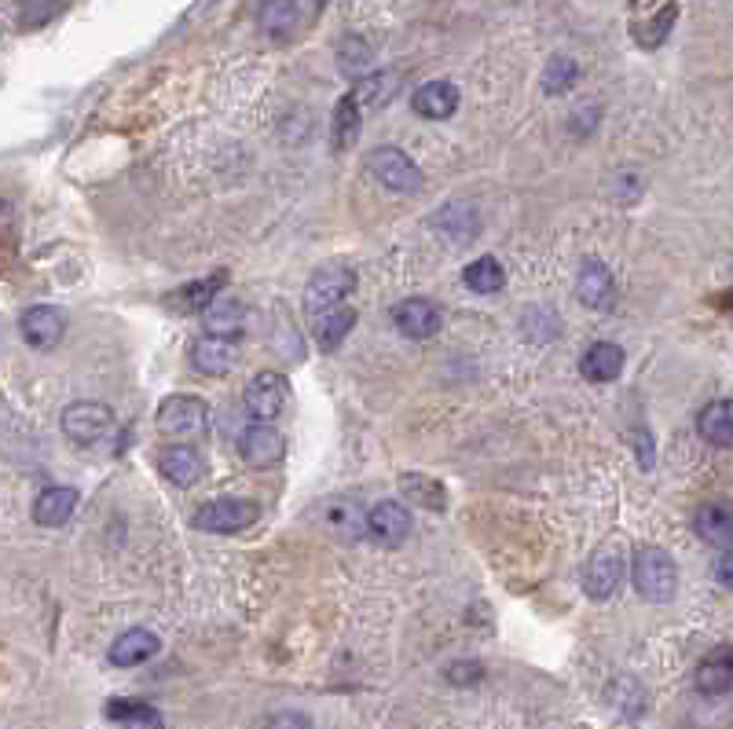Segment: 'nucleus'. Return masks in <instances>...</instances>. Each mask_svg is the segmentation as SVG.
I'll list each match as a JSON object with an SVG mask.
<instances>
[{
    "label": "nucleus",
    "instance_id": "1",
    "mask_svg": "<svg viewBox=\"0 0 733 729\" xmlns=\"http://www.w3.org/2000/svg\"><path fill=\"white\" fill-rule=\"evenodd\" d=\"M631 579H635V591L652 605H668L679 591V568L671 561V554L660 551V546H646V551L635 554Z\"/></svg>",
    "mask_w": 733,
    "mask_h": 729
},
{
    "label": "nucleus",
    "instance_id": "2",
    "mask_svg": "<svg viewBox=\"0 0 733 729\" xmlns=\"http://www.w3.org/2000/svg\"><path fill=\"white\" fill-rule=\"evenodd\" d=\"M356 289V268L345 261H330L323 268H316L313 279L305 286V312L308 316H323L330 308L345 305V297Z\"/></svg>",
    "mask_w": 733,
    "mask_h": 729
},
{
    "label": "nucleus",
    "instance_id": "3",
    "mask_svg": "<svg viewBox=\"0 0 733 729\" xmlns=\"http://www.w3.org/2000/svg\"><path fill=\"white\" fill-rule=\"evenodd\" d=\"M367 169L381 187H389V191H396V195H411L422 187L418 165L411 162L400 147H375V151L367 155Z\"/></svg>",
    "mask_w": 733,
    "mask_h": 729
},
{
    "label": "nucleus",
    "instance_id": "4",
    "mask_svg": "<svg viewBox=\"0 0 733 729\" xmlns=\"http://www.w3.org/2000/svg\"><path fill=\"white\" fill-rule=\"evenodd\" d=\"M209 425V407L198 396H169L162 407H158V429L166 436H180V441H191V436H203Z\"/></svg>",
    "mask_w": 733,
    "mask_h": 729
},
{
    "label": "nucleus",
    "instance_id": "5",
    "mask_svg": "<svg viewBox=\"0 0 733 729\" xmlns=\"http://www.w3.org/2000/svg\"><path fill=\"white\" fill-rule=\"evenodd\" d=\"M260 506L249 503V498H213L195 514V524L203 532H217V535H235L257 521Z\"/></svg>",
    "mask_w": 733,
    "mask_h": 729
},
{
    "label": "nucleus",
    "instance_id": "6",
    "mask_svg": "<svg viewBox=\"0 0 733 729\" xmlns=\"http://www.w3.org/2000/svg\"><path fill=\"white\" fill-rule=\"evenodd\" d=\"M63 433L82 447L99 444L110 433V411L103 404H88V399L70 404L63 411Z\"/></svg>",
    "mask_w": 733,
    "mask_h": 729
},
{
    "label": "nucleus",
    "instance_id": "7",
    "mask_svg": "<svg viewBox=\"0 0 733 729\" xmlns=\"http://www.w3.org/2000/svg\"><path fill=\"white\" fill-rule=\"evenodd\" d=\"M624 554L616 546H601V551L590 557L587 576H584V591L595 597V602H606V597L616 594V586L624 583Z\"/></svg>",
    "mask_w": 733,
    "mask_h": 729
},
{
    "label": "nucleus",
    "instance_id": "8",
    "mask_svg": "<svg viewBox=\"0 0 733 729\" xmlns=\"http://www.w3.org/2000/svg\"><path fill=\"white\" fill-rule=\"evenodd\" d=\"M286 399H290L286 378L276 374V371H265V374H257L246 388V411L254 415L257 422H272V418L286 407Z\"/></svg>",
    "mask_w": 733,
    "mask_h": 729
},
{
    "label": "nucleus",
    "instance_id": "9",
    "mask_svg": "<svg viewBox=\"0 0 733 729\" xmlns=\"http://www.w3.org/2000/svg\"><path fill=\"white\" fill-rule=\"evenodd\" d=\"M19 331H23L26 345L56 348L59 337H63V331H66V319L52 305H34V308H26L23 319H19Z\"/></svg>",
    "mask_w": 733,
    "mask_h": 729
},
{
    "label": "nucleus",
    "instance_id": "10",
    "mask_svg": "<svg viewBox=\"0 0 733 729\" xmlns=\"http://www.w3.org/2000/svg\"><path fill=\"white\" fill-rule=\"evenodd\" d=\"M323 524L341 543H359L367 535V509L356 498H330L323 509Z\"/></svg>",
    "mask_w": 733,
    "mask_h": 729
},
{
    "label": "nucleus",
    "instance_id": "11",
    "mask_svg": "<svg viewBox=\"0 0 733 729\" xmlns=\"http://www.w3.org/2000/svg\"><path fill=\"white\" fill-rule=\"evenodd\" d=\"M393 323L404 337L422 342V337H433L440 331V312L433 301H426V297H407V301H400L393 308Z\"/></svg>",
    "mask_w": 733,
    "mask_h": 729
},
{
    "label": "nucleus",
    "instance_id": "12",
    "mask_svg": "<svg viewBox=\"0 0 733 729\" xmlns=\"http://www.w3.org/2000/svg\"><path fill=\"white\" fill-rule=\"evenodd\" d=\"M158 469H162V477H166L169 484L187 487V484L203 481L206 462H203V455H198L195 447L169 444V447H162V452H158Z\"/></svg>",
    "mask_w": 733,
    "mask_h": 729
},
{
    "label": "nucleus",
    "instance_id": "13",
    "mask_svg": "<svg viewBox=\"0 0 733 729\" xmlns=\"http://www.w3.org/2000/svg\"><path fill=\"white\" fill-rule=\"evenodd\" d=\"M239 359V342H228V337L206 334L191 345V367L198 374H228Z\"/></svg>",
    "mask_w": 733,
    "mask_h": 729
},
{
    "label": "nucleus",
    "instance_id": "14",
    "mask_svg": "<svg viewBox=\"0 0 733 729\" xmlns=\"http://www.w3.org/2000/svg\"><path fill=\"white\" fill-rule=\"evenodd\" d=\"M239 447H243V458L249 466H276L279 458L286 455V441L279 429H272L268 422H254L243 433V441H239Z\"/></svg>",
    "mask_w": 733,
    "mask_h": 729
},
{
    "label": "nucleus",
    "instance_id": "15",
    "mask_svg": "<svg viewBox=\"0 0 733 729\" xmlns=\"http://www.w3.org/2000/svg\"><path fill=\"white\" fill-rule=\"evenodd\" d=\"M367 535H375L378 543L400 546L411 535V514L407 506L400 503H378L375 509H367Z\"/></svg>",
    "mask_w": 733,
    "mask_h": 729
},
{
    "label": "nucleus",
    "instance_id": "16",
    "mask_svg": "<svg viewBox=\"0 0 733 729\" xmlns=\"http://www.w3.org/2000/svg\"><path fill=\"white\" fill-rule=\"evenodd\" d=\"M576 297L587 308H598V312H609L612 301H616V283H612L609 268L601 261H587L579 268V283H576Z\"/></svg>",
    "mask_w": 733,
    "mask_h": 729
},
{
    "label": "nucleus",
    "instance_id": "17",
    "mask_svg": "<svg viewBox=\"0 0 733 729\" xmlns=\"http://www.w3.org/2000/svg\"><path fill=\"white\" fill-rule=\"evenodd\" d=\"M158 634H150L147 627H133V631H125V634H118L114 638V645H110V664L114 667H136V664H144V660H150V656L158 653Z\"/></svg>",
    "mask_w": 733,
    "mask_h": 729
},
{
    "label": "nucleus",
    "instance_id": "18",
    "mask_svg": "<svg viewBox=\"0 0 733 729\" xmlns=\"http://www.w3.org/2000/svg\"><path fill=\"white\" fill-rule=\"evenodd\" d=\"M77 509V487H45L34 503V521L41 528H63Z\"/></svg>",
    "mask_w": 733,
    "mask_h": 729
},
{
    "label": "nucleus",
    "instance_id": "19",
    "mask_svg": "<svg viewBox=\"0 0 733 729\" xmlns=\"http://www.w3.org/2000/svg\"><path fill=\"white\" fill-rule=\"evenodd\" d=\"M459 107V88L451 82H429L415 92V114L429 118V122H444L455 114Z\"/></svg>",
    "mask_w": 733,
    "mask_h": 729
},
{
    "label": "nucleus",
    "instance_id": "20",
    "mask_svg": "<svg viewBox=\"0 0 733 729\" xmlns=\"http://www.w3.org/2000/svg\"><path fill=\"white\" fill-rule=\"evenodd\" d=\"M733 685V653L730 645H719L705 664L697 667V689L705 696H722Z\"/></svg>",
    "mask_w": 733,
    "mask_h": 729
},
{
    "label": "nucleus",
    "instance_id": "21",
    "mask_svg": "<svg viewBox=\"0 0 733 729\" xmlns=\"http://www.w3.org/2000/svg\"><path fill=\"white\" fill-rule=\"evenodd\" d=\"M579 371H584V378H590V382H612V378H620V371H624V348L612 342L590 345L584 359H579Z\"/></svg>",
    "mask_w": 733,
    "mask_h": 729
},
{
    "label": "nucleus",
    "instance_id": "22",
    "mask_svg": "<svg viewBox=\"0 0 733 729\" xmlns=\"http://www.w3.org/2000/svg\"><path fill=\"white\" fill-rule=\"evenodd\" d=\"M107 718L110 722H118L122 729H166L158 707H150L144 701H110Z\"/></svg>",
    "mask_w": 733,
    "mask_h": 729
},
{
    "label": "nucleus",
    "instance_id": "23",
    "mask_svg": "<svg viewBox=\"0 0 733 729\" xmlns=\"http://www.w3.org/2000/svg\"><path fill=\"white\" fill-rule=\"evenodd\" d=\"M700 436L716 447H730L733 444V407L730 399H716L700 411Z\"/></svg>",
    "mask_w": 733,
    "mask_h": 729
},
{
    "label": "nucleus",
    "instance_id": "24",
    "mask_svg": "<svg viewBox=\"0 0 733 729\" xmlns=\"http://www.w3.org/2000/svg\"><path fill=\"white\" fill-rule=\"evenodd\" d=\"M356 326V308L353 305H338L330 312L316 316V342L323 348H338V342H345V334Z\"/></svg>",
    "mask_w": 733,
    "mask_h": 729
},
{
    "label": "nucleus",
    "instance_id": "25",
    "mask_svg": "<svg viewBox=\"0 0 733 729\" xmlns=\"http://www.w3.org/2000/svg\"><path fill=\"white\" fill-rule=\"evenodd\" d=\"M697 532H700V539H708V543H716V546H722V551H730V543H733V517H730V509L719 506V503L705 506L697 514Z\"/></svg>",
    "mask_w": 733,
    "mask_h": 729
},
{
    "label": "nucleus",
    "instance_id": "26",
    "mask_svg": "<svg viewBox=\"0 0 733 729\" xmlns=\"http://www.w3.org/2000/svg\"><path fill=\"white\" fill-rule=\"evenodd\" d=\"M243 308L235 301H220V305H206V334L228 337V342H239L243 337Z\"/></svg>",
    "mask_w": 733,
    "mask_h": 729
},
{
    "label": "nucleus",
    "instance_id": "27",
    "mask_svg": "<svg viewBox=\"0 0 733 729\" xmlns=\"http://www.w3.org/2000/svg\"><path fill=\"white\" fill-rule=\"evenodd\" d=\"M462 279H466V286L474 289V294H499V289L506 286V272L496 257H477L474 264H466Z\"/></svg>",
    "mask_w": 733,
    "mask_h": 729
},
{
    "label": "nucleus",
    "instance_id": "28",
    "mask_svg": "<svg viewBox=\"0 0 733 729\" xmlns=\"http://www.w3.org/2000/svg\"><path fill=\"white\" fill-rule=\"evenodd\" d=\"M359 125H364V114H359V99L353 92L341 96V103L334 111V147H338V151H345V147L356 144Z\"/></svg>",
    "mask_w": 733,
    "mask_h": 729
},
{
    "label": "nucleus",
    "instance_id": "29",
    "mask_svg": "<svg viewBox=\"0 0 733 729\" xmlns=\"http://www.w3.org/2000/svg\"><path fill=\"white\" fill-rule=\"evenodd\" d=\"M370 48L364 45V37H345L341 41V48H338V66H341V74H349V77H359L364 70L370 66Z\"/></svg>",
    "mask_w": 733,
    "mask_h": 729
},
{
    "label": "nucleus",
    "instance_id": "30",
    "mask_svg": "<svg viewBox=\"0 0 733 729\" xmlns=\"http://www.w3.org/2000/svg\"><path fill=\"white\" fill-rule=\"evenodd\" d=\"M400 484H404V495L415 498V503L429 506V509H444L448 506V495L444 487H440L437 481H426V477H400Z\"/></svg>",
    "mask_w": 733,
    "mask_h": 729
},
{
    "label": "nucleus",
    "instance_id": "31",
    "mask_svg": "<svg viewBox=\"0 0 733 729\" xmlns=\"http://www.w3.org/2000/svg\"><path fill=\"white\" fill-rule=\"evenodd\" d=\"M224 286V272H217L213 279H203V283H195V286H187L184 294L176 297L180 305L187 308V312H206V305L213 301V294L217 289Z\"/></svg>",
    "mask_w": 733,
    "mask_h": 729
},
{
    "label": "nucleus",
    "instance_id": "32",
    "mask_svg": "<svg viewBox=\"0 0 733 729\" xmlns=\"http://www.w3.org/2000/svg\"><path fill=\"white\" fill-rule=\"evenodd\" d=\"M576 77H579V70H576L572 59H554V63L547 66V74H543V88L550 96H558V92H565V88L576 82Z\"/></svg>",
    "mask_w": 733,
    "mask_h": 729
},
{
    "label": "nucleus",
    "instance_id": "33",
    "mask_svg": "<svg viewBox=\"0 0 733 729\" xmlns=\"http://www.w3.org/2000/svg\"><path fill=\"white\" fill-rule=\"evenodd\" d=\"M294 23H297V12H294V4H290V0H272V4H268L265 26L272 29L276 37H286L290 29H294Z\"/></svg>",
    "mask_w": 733,
    "mask_h": 729
},
{
    "label": "nucleus",
    "instance_id": "34",
    "mask_svg": "<svg viewBox=\"0 0 733 729\" xmlns=\"http://www.w3.org/2000/svg\"><path fill=\"white\" fill-rule=\"evenodd\" d=\"M675 15H679V8H675V4H668L664 12L657 15V26H652V34H646V45H649V48L664 41V37H668V29H671V23H675Z\"/></svg>",
    "mask_w": 733,
    "mask_h": 729
},
{
    "label": "nucleus",
    "instance_id": "35",
    "mask_svg": "<svg viewBox=\"0 0 733 729\" xmlns=\"http://www.w3.org/2000/svg\"><path fill=\"white\" fill-rule=\"evenodd\" d=\"M265 729H313V722H308V715H301V712H279L268 718Z\"/></svg>",
    "mask_w": 733,
    "mask_h": 729
},
{
    "label": "nucleus",
    "instance_id": "36",
    "mask_svg": "<svg viewBox=\"0 0 733 729\" xmlns=\"http://www.w3.org/2000/svg\"><path fill=\"white\" fill-rule=\"evenodd\" d=\"M719 579L730 583V551H722V557H719Z\"/></svg>",
    "mask_w": 733,
    "mask_h": 729
}]
</instances>
